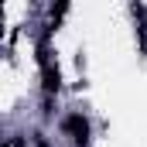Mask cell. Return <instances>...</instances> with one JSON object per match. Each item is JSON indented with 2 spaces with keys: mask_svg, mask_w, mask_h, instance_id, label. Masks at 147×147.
I'll list each match as a JSON object with an SVG mask.
<instances>
[{
  "mask_svg": "<svg viewBox=\"0 0 147 147\" xmlns=\"http://www.w3.org/2000/svg\"><path fill=\"white\" fill-rule=\"evenodd\" d=\"M38 62H41V89H45V96H58V89H62V72H58V65L48 58V45H45V41L38 45Z\"/></svg>",
  "mask_w": 147,
  "mask_h": 147,
  "instance_id": "1",
  "label": "cell"
},
{
  "mask_svg": "<svg viewBox=\"0 0 147 147\" xmlns=\"http://www.w3.org/2000/svg\"><path fill=\"white\" fill-rule=\"evenodd\" d=\"M62 127H65V134L72 137V144H75V147H89V137H92V127H89V120H86L82 113H69Z\"/></svg>",
  "mask_w": 147,
  "mask_h": 147,
  "instance_id": "2",
  "label": "cell"
},
{
  "mask_svg": "<svg viewBox=\"0 0 147 147\" xmlns=\"http://www.w3.org/2000/svg\"><path fill=\"white\" fill-rule=\"evenodd\" d=\"M69 3H72V0H55V3H51L48 31H58V28H62V21H65V14H69Z\"/></svg>",
  "mask_w": 147,
  "mask_h": 147,
  "instance_id": "3",
  "label": "cell"
},
{
  "mask_svg": "<svg viewBox=\"0 0 147 147\" xmlns=\"http://www.w3.org/2000/svg\"><path fill=\"white\" fill-rule=\"evenodd\" d=\"M134 17L140 21V51H147V7L134 0Z\"/></svg>",
  "mask_w": 147,
  "mask_h": 147,
  "instance_id": "4",
  "label": "cell"
},
{
  "mask_svg": "<svg viewBox=\"0 0 147 147\" xmlns=\"http://www.w3.org/2000/svg\"><path fill=\"white\" fill-rule=\"evenodd\" d=\"M34 144H38V147H48V140H45V134H34Z\"/></svg>",
  "mask_w": 147,
  "mask_h": 147,
  "instance_id": "5",
  "label": "cell"
},
{
  "mask_svg": "<svg viewBox=\"0 0 147 147\" xmlns=\"http://www.w3.org/2000/svg\"><path fill=\"white\" fill-rule=\"evenodd\" d=\"M0 147H7V144H0Z\"/></svg>",
  "mask_w": 147,
  "mask_h": 147,
  "instance_id": "6",
  "label": "cell"
}]
</instances>
